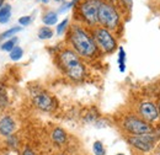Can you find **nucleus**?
<instances>
[{
	"label": "nucleus",
	"instance_id": "nucleus-11",
	"mask_svg": "<svg viewBox=\"0 0 160 155\" xmlns=\"http://www.w3.org/2000/svg\"><path fill=\"white\" fill-rule=\"evenodd\" d=\"M52 140L54 144L57 145H63L65 142H67V133L64 129L62 128H56L53 132H52Z\"/></svg>",
	"mask_w": 160,
	"mask_h": 155
},
{
	"label": "nucleus",
	"instance_id": "nucleus-8",
	"mask_svg": "<svg viewBox=\"0 0 160 155\" xmlns=\"http://www.w3.org/2000/svg\"><path fill=\"white\" fill-rule=\"evenodd\" d=\"M101 2L99 0H86L81 4L80 6V11L84 20L94 25L98 22V14H99V8H100Z\"/></svg>",
	"mask_w": 160,
	"mask_h": 155
},
{
	"label": "nucleus",
	"instance_id": "nucleus-29",
	"mask_svg": "<svg viewBox=\"0 0 160 155\" xmlns=\"http://www.w3.org/2000/svg\"><path fill=\"white\" fill-rule=\"evenodd\" d=\"M58 155H65V154H58Z\"/></svg>",
	"mask_w": 160,
	"mask_h": 155
},
{
	"label": "nucleus",
	"instance_id": "nucleus-17",
	"mask_svg": "<svg viewBox=\"0 0 160 155\" xmlns=\"http://www.w3.org/2000/svg\"><path fill=\"white\" fill-rule=\"evenodd\" d=\"M53 36V31L49 27H41L38 30V37L41 39H49Z\"/></svg>",
	"mask_w": 160,
	"mask_h": 155
},
{
	"label": "nucleus",
	"instance_id": "nucleus-23",
	"mask_svg": "<svg viewBox=\"0 0 160 155\" xmlns=\"http://www.w3.org/2000/svg\"><path fill=\"white\" fill-rule=\"evenodd\" d=\"M21 155H36V153L30 148V147H26L23 150H22V153H21Z\"/></svg>",
	"mask_w": 160,
	"mask_h": 155
},
{
	"label": "nucleus",
	"instance_id": "nucleus-7",
	"mask_svg": "<svg viewBox=\"0 0 160 155\" xmlns=\"http://www.w3.org/2000/svg\"><path fill=\"white\" fill-rule=\"evenodd\" d=\"M127 140L132 147H134L140 152H150L154 148L155 142L158 140V136L152 134V133L142 134V136H132Z\"/></svg>",
	"mask_w": 160,
	"mask_h": 155
},
{
	"label": "nucleus",
	"instance_id": "nucleus-9",
	"mask_svg": "<svg viewBox=\"0 0 160 155\" xmlns=\"http://www.w3.org/2000/svg\"><path fill=\"white\" fill-rule=\"evenodd\" d=\"M16 131V122L9 115H5L0 118V136L8 137L12 136Z\"/></svg>",
	"mask_w": 160,
	"mask_h": 155
},
{
	"label": "nucleus",
	"instance_id": "nucleus-5",
	"mask_svg": "<svg viewBox=\"0 0 160 155\" xmlns=\"http://www.w3.org/2000/svg\"><path fill=\"white\" fill-rule=\"evenodd\" d=\"M123 127L124 129L133 134V136H142V134H149L152 133V127L143 119H139L134 116L127 117L123 122Z\"/></svg>",
	"mask_w": 160,
	"mask_h": 155
},
{
	"label": "nucleus",
	"instance_id": "nucleus-28",
	"mask_svg": "<svg viewBox=\"0 0 160 155\" xmlns=\"http://www.w3.org/2000/svg\"><path fill=\"white\" fill-rule=\"evenodd\" d=\"M159 113H160V105H159Z\"/></svg>",
	"mask_w": 160,
	"mask_h": 155
},
{
	"label": "nucleus",
	"instance_id": "nucleus-21",
	"mask_svg": "<svg viewBox=\"0 0 160 155\" xmlns=\"http://www.w3.org/2000/svg\"><path fill=\"white\" fill-rule=\"evenodd\" d=\"M67 26H68V19L63 20L59 25H58V27H57V33H58V35H63V32L65 31Z\"/></svg>",
	"mask_w": 160,
	"mask_h": 155
},
{
	"label": "nucleus",
	"instance_id": "nucleus-2",
	"mask_svg": "<svg viewBox=\"0 0 160 155\" xmlns=\"http://www.w3.org/2000/svg\"><path fill=\"white\" fill-rule=\"evenodd\" d=\"M59 59L64 72L72 80H75V81L82 80V78L85 75V68L75 52L65 49L60 53Z\"/></svg>",
	"mask_w": 160,
	"mask_h": 155
},
{
	"label": "nucleus",
	"instance_id": "nucleus-4",
	"mask_svg": "<svg viewBox=\"0 0 160 155\" xmlns=\"http://www.w3.org/2000/svg\"><path fill=\"white\" fill-rule=\"evenodd\" d=\"M98 21L106 30H113L117 27L120 22V16L111 5L101 2L99 8V14H98Z\"/></svg>",
	"mask_w": 160,
	"mask_h": 155
},
{
	"label": "nucleus",
	"instance_id": "nucleus-18",
	"mask_svg": "<svg viewBox=\"0 0 160 155\" xmlns=\"http://www.w3.org/2000/svg\"><path fill=\"white\" fill-rule=\"evenodd\" d=\"M126 52H124V49L120 47V52H118V65H120V70L123 73L124 72V69H126Z\"/></svg>",
	"mask_w": 160,
	"mask_h": 155
},
{
	"label": "nucleus",
	"instance_id": "nucleus-12",
	"mask_svg": "<svg viewBox=\"0 0 160 155\" xmlns=\"http://www.w3.org/2000/svg\"><path fill=\"white\" fill-rule=\"evenodd\" d=\"M11 18V5L10 4H5L2 5V8H0V23L5 25L10 21Z\"/></svg>",
	"mask_w": 160,
	"mask_h": 155
},
{
	"label": "nucleus",
	"instance_id": "nucleus-14",
	"mask_svg": "<svg viewBox=\"0 0 160 155\" xmlns=\"http://www.w3.org/2000/svg\"><path fill=\"white\" fill-rule=\"evenodd\" d=\"M16 43H18V38H16V37H12V38L6 39V41L1 44L0 48H1V51H4V52H9V53H10V52L18 46Z\"/></svg>",
	"mask_w": 160,
	"mask_h": 155
},
{
	"label": "nucleus",
	"instance_id": "nucleus-27",
	"mask_svg": "<svg viewBox=\"0 0 160 155\" xmlns=\"http://www.w3.org/2000/svg\"><path fill=\"white\" fill-rule=\"evenodd\" d=\"M54 1H63V0H54Z\"/></svg>",
	"mask_w": 160,
	"mask_h": 155
},
{
	"label": "nucleus",
	"instance_id": "nucleus-6",
	"mask_svg": "<svg viewBox=\"0 0 160 155\" xmlns=\"http://www.w3.org/2000/svg\"><path fill=\"white\" fill-rule=\"evenodd\" d=\"M94 38L96 44L105 53H112L117 47L113 36L106 28H96L94 32Z\"/></svg>",
	"mask_w": 160,
	"mask_h": 155
},
{
	"label": "nucleus",
	"instance_id": "nucleus-13",
	"mask_svg": "<svg viewBox=\"0 0 160 155\" xmlns=\"http://www.w3.org/2000/svg\"><path fill=\"white\" fill-rule=\"evenodd\" d=\"M43 23L47 25V26H52V25H56L57 21H58V14L54 12V11H49L47 14H44L43 16Z\"/></svg>",
	"mask_w": 160,
	"mask_h": 155
},
{
	"label": "nucleus",
	"instance_id": "nucleus-26",
	"mask_svg": "<svg viewBox=\"0 0 160 155\" xmlns=\"http://www.w3.org/2000/svg\"><path fill=\"white\" fill-rule=\"evenodd\" d=\"M116 155H124V154H122V153H120V154H116Z\"/></svg>",
	"mask_w": 160,
	"mask_h": 155
},
{
	"label": "nucleus",
	"instance_id": "nucleus-19",
	"mask_svg": "<svg viewBox=\"0 0 160 155\" xmlns=\"http://www.w3.org/2000/svg\"><path fill=\"white\" fill-rule=\"evenodd\" d=\"M92 152H94L95 155L106 154V150H105V148H103V144H102L101 142H99V140H96V142L94 143V145H92Z\"/></svg>",
	"mask_w": 160,
	"mask_h": 155
},
{
	"label": "nucleus",
	"instance_id": "nucleus-3",
	"mask_svg": "<svg viewBox=\"0 0 160 155\" xmlns=\"http://www.w3.org/2000/svg\"><path fill=\"white\" fill-rule=\"evenodd\" d=\"M31 98L33 105L44 112H51L57 107L56 98L40 88H33L31 90Z\"/></svg>",
	"mask_w": 160,
	"mask_h": 155
},
{
	"label": "nucleus",
	"instance_id": "nucleus-16",
	"mask_svg": "<svg viewBox=\"0 0 160 155\" xmlns=\"http://www.w3.org/2000/svg\"><path fill=\"white\" fill-rule=\"evenodd\" d=\"M22 57H23V49H22L21 47H19V46H16V47L10 52V59L14 60V62L20 60Z\"/></svg>",
	"mask_w": 160,
	"mask_h": 155
},
{
	"label": "nucleus",
	"instance_id": "nucleus-22",
	"mask_svg": "<svg viewBox=\"0 0 160 155\" xmlns=\"http://www.w3.org/2000/svg\"><path fill=\"white\" fill-rule=\"evenodd\" d=\"M19 23L20 26H27L31 23V16H21L19 19Z\"/></svg>",
	"mask_w": 160,
	"mask_h": 155
},
{
	"label": "nucleus",
	"instance_id": "nucleus-24",
	"mask_svg": "<svg viewBox=\"0 0 160 155\" xmlns=\"http://www.w3.org/2000/svg\"><path fill=\"white\" fill-rule=\"evenodd\" d=\"M4 1H5V0H0V8H2V5H4Z\"/></svg>",
	"mask_w": 160,
	"mask_h": 155
},
{
	"label": "nucleus",
	"instance_id": "nucleus-1",
	"mask_svg": "<svg viewBox=\"0 0 160 155\" xmlns=\"http://www.w3.org/2000/svg\"><path fill=\"white\" fill-rule=\"evenodd\" d=\"M70 41H72L73 47L75 48V51L80 56L91 58L96 54L98 46H96L95 41L88 35V32H85L82 28H80L78 26L72 28Z\"/></svg>",
	"mask_w": 160,
	"mask_h": 155
},
{
	"label": "nucleus",
	"instance_id": "nucleus-10",
	"mask_svg": "<svg viewBox=\"0 0 160 155\" xmlns=\"http://www.w3.org/2000/svg\"><path fill=\"white\" fill-rule=\"evenodd\" d=\"M139 112L140 116L149 122H154L159 117V111L157 106L152 102H143L139 107Z\"/></svg>",
	"mask_w": 160,
	"mask_h": 155
},
{
	"label": "nucleus",
	"instance_id": "nucleus-15",
	"mask_svg": "<svg viewBox=\"0 0 160 155\" xmlns=\"http://www.w3.org/2000/svg\"><path fill=\"white\" fill-rule=\"evenodd\" d=\"M21 30H22V27H21V26H16V27H11V28L6 30L5 32H2V33L0 35V39H9V38H12V37H15V35H16L18 32H20Z\"/></svg>",
	"mask_w": 160,
	"mask_h": 155
},
{
	"label": "nucleus",
	"instance_id": "nucleus-25",
	"mask_svg": "<svg viewBox=\"0 0 160 155\" xmlns=\"http://www.w3.org/2000/svg\"><path fill=\"white\" fill-rule=\"evenodd\" d=\"M41 1H42V2H44V4H47V2H48V0H41Z\"/></svg>",
	"mask_w": 160,
	"mask_h": 155
},
{
	"label": "nucleus",
	"instance_id": "nucleus-20",
	"mask_svg": "<svg viewBox=\"0 0 160 155\" xmlns=\"http://www.w3.org/2000/svg\"><path fill=\"white\" fill-rule=\"evenodd\" d=\"M8 95H6V91L4 90V88L0 86V108H4L8 106Z\"/></svg>",
	"mask_w": 160,
	"mask_h": 155
}]
</instances>
